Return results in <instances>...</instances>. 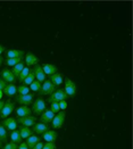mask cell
I'll return each mask as SVG.
<instances>
[{
  "mask_svg": "<svg viewBox=\"0 0 133 149\" xmlns=\"http://www.w3.org/2000/svg\"><path fill=\"white\" fill-rule=\"evenodd\" d=\"M42 136H43V140H45L46 142H54V143H55V140L57 139V133H56L55 131H52V130L46 131Z\"/></svg>",
  "mask_w": 133,
  "mask_h": 149,
  "instance_id": "16",
  "label": "cell"
},
{
  "mask_svg": "<svg viewBox=\"0 0 133 149\" xmlns=\"http://www.w3.org/2000/svg\"><path fill=\"white\" fill-rule=\"evenodd\" d=\"M67 98V95L65 93V91L63 90V89H59V90H57V91H55V92H52L51 95H50V97H49V102L51 104V102H59L61 100H66Z\"/></svg>",
  "mask_w": 133,
  "mask_h": 149,
  "instance_id": "1",
  "label": "cell"
},
{
  "mask_svg": "<svg viewBox=\"0 0 133 149\" xmlns=\"http://www.w3.org/2000/svg\"><path fill=\"white\" fill-rule=\"evenodd\" d=\"M1 145H2V142H1V140H0V147H1Z\"/></svg>",
  "mask_w": 133,
  "mask_h": 149,
  "instance_id": "42",
  "label": "cell"
},
{
  "mask_svg": "<svg viewBox=\"0 0 133 149\" xmlns=\"http://www.w3.org/2000/svg\"><path fill=\"white\" fill-rule=\"evenodd\" d=\"M25 55V52L23 50H17L13 49L7 51V58H18V57H23Z\"/></svg>",
  "mask_w": 133,
  "mask_h": 149,
  "instance_id": "20",
  "label": "cell"
},
{
  "mask_svg": "<svg viewBox=\"0 0 133 149\" xmlns=\"http://www.w3.org/2000/svg\"><path fill=\"white\" fill-rule=\"evenodd\" d=\"M34 77H36V76H34V73H33V71H31V72H30V74L27 75L26 77H25V80L23 81V82H22V83H23L24 86H30V84H31V83L34 81Z\"/></svg>",
  "mask_w": 133,
  "mask_h": 149,
  "instance_id": "27",
  "label": "cell"
},
{
  "mask_svg": "<svg viewBox=\"0 0 133 149\" xmlns=\"http://www.w3.org/2000/svg\"><path fill=\"white\" fill-rule=\"evenodd\" d=\"M42 147H43V143H42L41 141H39L36 146H34L33 148H31V149H42Z\"/></svg>",
  "mask_w": 133,
  "mask_h": 149,
  "instance_id": "36",
  "label": "cell"
},
{
  "mask_svg": "<svg viewBox=\"0 0 133 149\" xmlns=\"http://www.w3.org/2000/svg\"><path fill=\"white\" fill-rule=\"evenodd\" d=\"M51 111L55 113H59V105H58V102H51Z\"/></svg>",
  "mask_w": 133,
  "mask_h": 149,
  "instance_id": "31",
  "label": "cell"
},
{
  "mask_svg": "<svg viewBox=\"0 0 133 149\" xmlns=\"http://www.w3.org/2000/svg\"><path fill=\"white\" fill-rule=\"evenodd\" d=\"M1 79L5 81V82H7V83H14L15 82V80H16V77H15V75L13 74V72L10 70H8V68H5V70H2L1 71Z\"/></svg>",
  "mask_w": 133,
  "mask_h": 149,
  "instance_id": "10",
  "label": "cell"
},
{
  "mask_svg": "<svg viewBox=\"0 0 133 149\" xmlns=\"http://www.w3.org/2000/svg\"><path fill=\"white\" fill-rule=\"evenodd\" d=\"M3 149H17V146H16V143H14L13 141H10V142L6 143V146L3 147Z\"/></svg>",
  "mask_w": 133,
  "mask_h": 149,
  "instance_id": "32",
  "label": "cell"
},
{
  "mask_svg": "<svg viewBox=\"0 0 133 149\" xmlns=\"http://www.w3.org/2000/svg\"><path fill=\"white\" fill-rule=\"evenodd\" d=\"M10 139H12V141L14 143H22V137H21V134H19V131H12V133H10Z\"/></svg>",
  "mask_w": 133,
  "mask_h": 149,
  "instance_id": "24",
  "label": "cell"
},
{
  "mask_svg": "<svg viewBox=\"0 0 133 149\" xmlns=\"http://www.w3.org/2000/svg\"><path fill=\"white\" fill-rule=\"evenodd\" d=\"M42 70H43L45 74L49 75V76L55 74V73H57V67H56L55 65H52V64H43Z\"/></svg>",
  "mask_w": 133,
  "mask_h": 149,
  "instance_id": "17",
  "label": "cell"
},
{
  "mask_svg": "<svg viewBox=\"0 0 133 149\" xmlns=\"http://www.w3.org/2000/svg\"><path fill=\"white\" fill-rule=\"evenodd\" d=\"M17 149H18V148H17Z\"/></svg>",
  "mask_w": 133,
  "mask_h": 149,
  "instance_id": "43",
  "label": "cell"
},
{
  "mask_svg": "<svg viewBox=\"0 0 133 149\" xmlns=\"http://www.w3.org/2000/svg\"><path fill=\"white\" fill-rule=\"evenodd\" d=\"M24 67H25V64L23 62L18 63L17 65H15V66L13 67L12 72H13V74L15 75V77H17V76L19 75V73H21V72L24 70Z\"/></svg>",
  "mask_w": 133,
  "mask_h": 149,
  "instance_id": "23",
  "label": "cell"
},
{
  "mask_svg": "<svg viewBox=\"0 0 133 149\" xmlns=\"http://www.w3.org/2000/svg\"><path fill=\"white\" fill-rule=\"evenodd\" d=\"M25 63L27 66H33V65H38L39 63V58L36 57L34 54L32 52H27L25 55Z\"/></svg>",
  "mask_w": 133,
  "mask_h": 149,
  "instance_id": "13",
  "label": "cell"
},
{
  "mask_svg": "<svg viewBox=\"0 0 133 149\" xmlns=\"http://www.w3.org/2000/svg\"><path fill=\"white\" fill-rule=\"evenodd\" d=\"M58 105H59V109H61V111H65V109L67 108V102H66V100H61V101H59Z\"/></svg>",
  "mask_w": 133,
  "mask_h": 149,
  "instance_id": "34",
  "label": "cell"
},
{
  "mask_svg": "<svg viewBox=\"0 0 133 149\" xmlns=\"http://www.w3.org/2000/svg\"><path fill=\"white\" fill-rule=\"evenodd\" d=\"M39 141H40V138L38 137V136H33V134H32L31 137H29L26 139V142H25V143L27 145L29 148L31 149V148H33Z\"/></svg>",
  "mask_w": 133,
  "mask_h": 149,
  "instance_id": "21",
  "label": "cell"
},
{
  "mask_svg": "<svg viewBox=\"0 0 133 149\" xmlns=\"http://www.w3.org/2000/svg\"><path fill=\"white\" fill-rule=\"evenodd\" d=\"M16 92H17V88L14 83H9L7 84L6 88L3 89V95H6L7 97H14L16 96Z\"/></svg>",
  "mask_w": 133,
  "mask_h": 149,
  "instance_id": "14",
  "label": "cell"
},
{
  "mask_svg": "<svg viewBox=\"0 0 133 149\" xmlns=\"http://www.w3.org/2000/svg\"><path fill=\"white\" fill-rule=\"evenodd\" d=\"M16 121H17V123L22 124L23 126L30 127V126H32V125L36 124V118L34 117V116H32V115H27V116H24V117H19V118L16 120Z\"/></svg>",
  "mask_w": 133,
  "mask_h": 149,
  "instance_id": "5",
  "label": "cell"
},
{
  "mask_svg": "<svg viewBox=\"0 0 133 149\" xmlns=\"http://www.w3.org/2000/svg\"><path fill=\"white\" fill-rule=\"evenodd\" d=\"M1 124L3 125L5 129L8 130V131H15V130L17 129V126H18L17 121H16L15 118H13V117H7V118H5Z\"/></svg>",
  "mask_w": 133,
  "mask_h": 149,
  "instance_id": "7",
  "label": "cell"
},
{
  "mask_svg": "<svg viewBox=\"0 0 133 149\" xmlns=\"http://www.w3.org/2000/svg\"><path fill=\"white\" fill-rule=\"evenodd\" d=\"M33 73H34V76L36 77V81H39V82H45L46 81V74L42 70V66L36 65L34 70H33Z\"/></svg>",
  "mask_w": 133,
  "mask_h": 149,
  "instance_id": "11",
  "label": "cell"
},
{
  "mask_svg": "<svg viewBox=\"0 0 133 149\" xmlns=\"http://www.w3.org/2000/svg\"><path fill=\"white\" fill-rule=\"evenodd\" d=\"M3 105H5V102H3L2 100H0V112H1V109H2V107H3Z\"/></svg>",
  "mask_w": 133,
  "mask_h": 149,
  "instance_id": "39",
  "label": "cell"
},
{
  "mask_svg": "<svg viewBox=\"0 0 133 149\" xmlns=\"http://www.w3.org/2000/svg\"><path fill=\"white\" fill-rule=\"evenodd\" d=\"M22 59H23V57H18V58H7V59L5 61V64H6L7 66L14 67L15 65H17L18 63L22 62Z\"/></svg>",
  "mask_w": 133,
  "mask_h": 149,
  "instance_id": "25",
  "label": "cell"
},
{
  "mask_svg": "<svg viewBox=\"0 0 133 149\" xmlns=\"http://www.w3.org/2000/svg\"><path fill=\"white\" fill-rule=\"evenodd\" d=\"M7 84H8L7 82H5L2 79H0V90H1V91H3V89L6 88V86H7Z\"/></svg>",
  "mask_w": 133,
  "mask_h": 149,
  "instance_id": "35",
  "label": "cell"
},
{
  "mask_svg": "<svg viewBox=\"0 0 133 149\" xmlns=\"http://www.w3.org/2000/svg\"><path fill=\"white\" fill-rule=\"evenodd\" d=\"M48 130H49L48 125L45 124V123H36L34 124V129H33V131L36 133H38V134H43Z\"/></svg>",
  "mask_w": 133,
  "mask_h": 149,
  "instance_id": "19",
  "label": "cell"
},
{
  "mask_svg": "<svg viewBox=\"0 0 133 149\" xmlns=\"http://www.w3.org/2000/svg\"><path fill=\"white\" fill-rule=\"evenodd\" d=\"M15 109V105L13 104L10 100H8L7 102H5L1 112H0V117L1 118H7V116H9Z\"/></svg>",
  "mask_w": 133,
  "mask_h": 149,
  "instance_id": "4",
  "label": "cell"
},
{
  "mask_svg": "<svg viewBox=\"0 0 133 149\" xmlns=\"http://www.w3.org/2000/svg\"><path fill=\"white\" fill-rule=\"evenodd\" d=\"M18 149H30V148L27 147V145H26L25 142H22V143L19 145V147H18Z\"/></svg>",
  "mask_w": 133,
  "mask_h": 149,
  "instance_id": "37",
  "label": "cell"
},
{
  "mask_svg": "<svg viewBox=\"0 0 133 149\" xmlns=\"http://www.w3.org/2000/svg\"><path fill=\"white\" fill-rule=\"evenodd\" d=\"M55 88L56 87L51 83L50 80H46V81L43 82V84L41 86L40 91H41L42 95H51L52 92H55Z\"/></svg>",
  "mask_w": 133,
  "mask_h": 149,
  "instance_id": "8",
  "label": "cell"
},
{
  "mask_svg": "<svg viewBox=\"0 0 133 149\" xmlns=\"http://www.w3.org/2000/svg\"><path fill=\"white\" fill-rule=\"evenodd\" d=\"M50 81H51V83H52L55 87L61 86L63 82H64V75L58 74V73H55V74L50 75Z\"/></svg>",
  "mask_w": 133,
  "mask_h": 149,
  "instance_id": "15",
  "label": "cell"
},
{
  "mask_svg": "<svg viewBox=\"0 0 133 149\" xmlns=\"http://www.w3.org/2000/svg\"><path fill=\"white\" fill-rule=\"evenodd\" d=\"M16 115L18 117H24L27 115H31V108L29 106H21L16 109Z\"/></svg>",
  "mask_w": 133,
  "mask_h": 149,
  "instance_id": "18",
  "label": "cell"
},
{
  "mask_svg": "<svg viewBox=\"0 0 133 149\" xmlns=\"http://www.w3.org/2000/svg\"><path fill=\"white\" fill-rule=\"evenodd\" d=\"M17 93L18 95H29L30 88L26 87V86H19V87H17Z\"/></svg>",
  "mask_w": 133,
  "mask_h": 149,
  "instance_id": "30",
  "label": "cell"
},
{
  "mask_svg": "<svg viewBox=\"0 0 133 149\" xmlns=\"http://www.w3.org/2000/svg\"><path fill=\"white\" fill-rule=\"evenodd\" d=\"M32 105H33L32 111L34 112L36 115H41L42 113L46 111V104H45V100L41 99V98H38L36 100H34V102H33Z\"/></svg>",
  "mask_w": 133,
  "mask_h": 149,
  "instance_id": "3",
  "label": "cell"
},
{
  "mask_svg": "<svg viewBox=\"0 0 133 149\" xmlns=\"http://www.w3.org/2000/svg\"><path fill=\"white\" fill-rule=\"evenodd\" d=\"M0 140H1V142L7 141V130L1 123H0Z\"/></svg>",
  "mask_w": 133,
  "mask_h": 149,
  "instance_id": "28",
  "label": "cell"
},
{
  "mask_svg": "<svg viewBox=\"0 0 133 149\" xmlns=\"http://www.w3.org/2000/svg\"><path fill=\"white\" fill-rule=\"evenodd\" d=\"M30 72H31V70H30L29 67H24V70H23V71L19 73V75L17 76L18 81H19V82H23V81L25 80V77L30 74Z\"/></svg>",
  "mask_w": 133,
  "mask_h": 149,
  "instance_id": "26",
  "label": "cell"
},
{
  "mask_svg": "<svg viewBox=\"0 0 133 149\" xmlns=\"http://www.w3.org/2000/svg\"><path fill=\"white\" fill-rule=\"evenodd\" d=\"M54 117H55V113L52 112L51 109H46L45 112L41 114V121H42L45 124L51 123Z\"/></svg>",
  "mask_w": 133,
  "mask_h": 149,
  "instance_id": "12",
  "label": "cell"
},
{
  "mask_svg": "<svg viewBox=\"0 0 133 149\" xmlns=\"http://www.w3.org/2000/svg\"><path fill=\"white\" fill-rule=\"evenodd\" d=\"M32 133H33V130H31L30 127H26V126L21 127V130H19V134H21L22 139H27L29 137L32 136Z\"/></svg>",
  "mask_w": 133,
  "mask_h": 149,
  "instance_id": "22",
  "label": "cell"
},
{
  "mask_svg": "<svg viewBox=\"0 0 133 149\" xmlns=\"http://www.w3.org/2000/svg\"><path fill=\"white\" fill-rule=\"evenodd\" d=\"M41 86H42V83L36 80V81H33V82L30 84V89H31L32 91L36 92V91H40V89H41Z\"/></svg>",
  "mask_w": 133,
  "mask_h": 149,
  "instance_id": "29",
  "label": "cell"
},
{
  "mask_svg": "<svg viewBox=\"0 0 133 149\" xmlns=\"http://www.w3.org/2000/svg\"><path fill=\"white\" fill-rule=\"evenodd\" d=\"M2 96H3V91L0 90V100H1V98H2Z\"/></svg>",
  "mask_w": 133,
  "mask_h": 149,
  "instance_id": "40",
  "label": "cell"
},
{
  "mask_svg": "<svg viewBox=\"0 0 133 149\" xmlns=\"http://www.w3.org/2000/svg\"><path fill=\"white\" fill-rule=\"evenodd\" d=\"M3 51H5V47H3L2 45H0V55H1Z\"/></svg>",
  "mask_w": 133,
  "mask_h": 149,
  "instance_id": "38",
  "label": "cell"
},
{
  "mask_svg": "<svg viewBox=\"0 0 133 149\" xmlns=\"http://www.w3.org/2000/svg\"><path fill=\"white\" fill-rule=\"evenodd\" d=\"M65 121V113H57V115H55V117L52 118V127L54 129H59L64 124Z\"/></svg>",
  "mask_w": 133,
  "mask_h": 149,
  "instance_id": "9",
  "label": "cell"
},
{
  "mask_svg": "<svg viewBox=\"0 0 133 149\" xmlns=\"http://www.w3.org/2000/svg\"><path fill=\"white\" fill-rule=\"evenodd\" d=\"M16 101L21 104L22 106H29L30 104L33 102V95H17L16 96Z\"/></svg>",
  "mask_w": 133,
  "mask_h": 149,
  "instance_id": "6",
  "label": "cell"
},
{
  "mask_svg": "<svg viewBox=\"0 0 133 149\" xmlns=\"http://www.w3.org/2000/svg\"><path fill=\"white\" fill-rule=\"evenodd\" d=\"M42 149H56V146L54 142H47L46 145H43Z\"/></svg>",
  "mask_w": 133,
  "mask_h": 149,
  "instance_id": "33",
  "label": "cell"
},
{
  "mask_svg": "<svg viewBox=\"0 0 133 149\" xmlns=\"http://www.w3.org/2000/svg\"><path fill=\"white\" fill-rule=\"evenodd\" d=\"M64 91L67 95V97H74L76 95L77 89H76V86H75V83L73 81H71L70 79H65V89H64Z\"/></svg>",
  "mask_w": 133,
  "mask_h": 149,
  "instance_id": "2",
  "label": "cell"
},
{
  "mask_svg": "<svg viewBox=\"0 0 133 149\" xmlns=\"http://www.w3.org/2000/svg\"><path fill=\"white\" fill-rule=\"evenodd\" d=\"M1 64H2V57L0 56V65H1Z\"/></svg>",
  "mask_w": 133,
  "mask_h": 149,
  "instance_id": "41",
  "label": "cell"
}]
</instances>
